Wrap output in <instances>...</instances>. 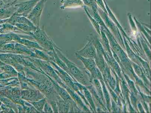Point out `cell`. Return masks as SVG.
Returning <instances> with one entry per match:
<instances>
[{
	"instance_id": "cell-1",
	"label": "cell",
	"mask_w": 151,
	"mask_h": 113,
	"mask_svg": "<svg viewBox=\"0 0 151 113\" xmlns=\"http://www.w3.org/2000/svg\"><path fill=\"white\" fill-rule=\"evenodd\" d=\"M57 51L58 52V54L60 56V57H61L60 58L63 60V61H64L65 63H66V66L68 68L70 72L71 73V74L77 79H79V80L82 79V80L84 79V75L81 72L76 66H75L73 63L66 58V57L64 56L61 52H59L58 50Z\"/></svg>"
},
{
	"instance_id": "cell-2",
	"label": "cell",
	"mask_w": 151,
	"mask_h": 113,
	"mask_svg": "<svg viewBox=\"0 0 151 113\" xmlns=\"http://www.w3.org/2000/svg\"><path fill=\"white\" fill-rule=\"evenodd\" d=\"M79 53L81 54V56L85 58H93L96 54L95 50L91 44L87 45L85 48L79 51Z\"/></svg>"
},
{
	"instance_id": "cell-3",
	"label": "cell",
	"mask_w": 151,
	"mask_h": 113,
	"mask_svg": "<svg viewBox=\"0 0 151 113\" xmlns=\"http://www.w3.org/2000/svg\"><path fill=\"white\" fill-rule=\"evenodd\" d=\"M78 57L80 60H81V61L84 63L86 67L89 71L92 72L96 68L95 63L94 60L92 59L86 58H84V57L79 56V55L78 56Z\"/></svg>"
},
{
	"instance_id": "cell-4",
	"label": "cell",
	"mask_w": 151,
	"mask_h": 113,
	"mask_svg": "<svg viewBox=\"0 0 151 113\" xmlns=\"http://www.w3.org/2000/svg\"><path fill=\"white\" fill-rule=\"evenodd\" d=\"M54 85H55V88L57 89V91L58 92V93H59L61 97L62 98L64 99V100H68L69 99H70V98L69 95L68 94L67 92L66 91L64 90L63 89L60 88V87L58 86L57 84H55L54 83Z\"/></svg>"
},
{
	"instance_id": "cell-5",
	"label": "cell",
	"mask_w": 151,
	"mask_h": 113,
	"mask_svg": "<svg viewBox=\"0 0 151 113\" xmlns=\"http://www.w3.org/2000/svg\"><path fill=\"white\" fill-rule=\"evenodd\" d=\"M44 104V101L43 100H42L39 102H35L34 103V106H35L36 108L38 110H40L42 109L43 107V105Z\"/></svg>"
}]
</instances>
